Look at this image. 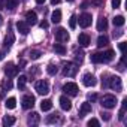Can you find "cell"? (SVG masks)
I'll return each instance as SVG.
<instances>
[{
    "label": "cell",
    "instance_id": "obj_34",
    "mask_svg": "<svg viewBox=\"0 0 127 127\" xmlns=\"http://www.w3.org/2000/svg\"><path fill=\"white\" fill-rule=\"evenodd\" d=\"M87 124H88L90 127H91V126H93V127H99V126H100V123H99V120H96V118H91V120H90V121H88Z\"/></svg>",
    "mask_w": 127,
    "mask_h": 127
},
{
    "label": "cell",
    "instance_id": "obj_19",
    "mask_svg": "<svg viewBox=\"0 0 127 127\" xmlns=\"http://www.w3.org/2000/svg\"><path fill=\"white\" fill-rule=\"evenodd\" d=\"M88 112H91V103L84 102V103L81 105V112H79V117H84V115H85V114H88Z\"/></svg>",
    "mask_w": 127,
    "mask_h": 127
},
{
    "label": "cell",
    "instance_id": "obj_23",
    "mask_svg": "<svg viewBox=\"0 0 127 127\" xmlns=\"http://www.w3.org/2000/svg\"><path fill=\"white\" fill-rule=\"evenodd\" d=\"M51 21L54 23V24H57V23H60L61 21V11H58V9H55L52 14H51Z\"/></svg>",
    "mask_w": 127,
    "mask_h": 127
},
{
    "label": "cell",
    "instance_id": "obj_1",
    "mask_svg": "<svg viewBox=\"0 0 127 127\" xmlns=\"http://www.w3.org/2000/svg\"><path fill=\"white\" fill-rule=\"evenodd\" d=\"M115 52L112 49H108L105 52H96V54H91V61L93 63H109L112 58H114Z\"/></svg>",
    "mask_w": 127,
    "mask_h": 127
},
{
    "label": "cell",
    "instance_id": "obj_38",
    "mask_svg": "<svg viewBox=\"0 0 127 127\" xmlns=\"http://www.w3.org/2000/svg\"><path fill=\"white\" fill-rule=\"evenodd\" d=\"M82 55H84V54H82V52H81V51H79V52H76V60H78V61H79V63H81V61H82Z\"/></svg>",
    "mask_w": 127,
    "mask_h": 127
},
{
    "label": "cell",
    "instance_id": "obj_8",
    "mask_svg": "<svg viewBox=\"0 0 127 127\" xmlns=\"http://www.w3.org/2000/svg\"><path fill=\"white\" fill-rule=\"evenodd\" d=\"M55 39L58 42H67L69 40V33L66 32V29H63V27L57 29L55 30Z\"/></svg>",
    "mask_w": 127,
    "mask_h": 127
},
{
    "label": "cell",
    "instance_id": "obj_10",
    "mask_svg": "<svg viewBox=\"0 0 127 127\" xmlns=\"http://www.w3.org/2000/svg\"><path fill=\"white\" fill-rule=\"evenodd\" d=\"M78 21H79V26L82 29H87V27L91 26V15L90 14H82V15H79Z\"/></svg>",
    "mask_w": 127,
    "mask_h": 127
},
{
    "label": "cell",
    "instance_id": "obj_25",
    "mask_svg": "<svg viewBox=\"0 0 127 127\" xmlns=\"http://www.w3.org/2000/svg\"><path fill=\"white\" fill-rule=\"evenodd\" d=\"M40 109H42V111H51V109H52V102L48 100V99L42 100V102H40Z\"/></svg>",
    "mask_w": 127,
    "mask_h": 127
},
{
    "label": "cell",
    "instance_id": "obj_7",
    "mask_svg": "<svg viewBox=\"0 0 127 127\" xmlns=\"http://www.w3.org/2000/svg\"><path fill=\"white\" fill-rule=\"evenodd\" d=\"M108 87H109V88H112V90L120 91V90L123 88L121 78H120V76H111V78H109V84H108Z\"/></svg>",
    "mask_w": 127,
    "mask_h": 127
},
{
    "label": "cell",
    "instance_id": "obj_30",
    "mask_svg": "<svg viewBox=\"0 0 127 127\" xmlns=\"http://www.w3.org/2000/svg\"><path fill=\"white\" fill-rule=\"evenodd\" d=\"M58 118H60V117H58V114H52V115H49V117L46 118V123H48V124L57 123V121H58Z\"/></svg>",
    "mask_w": 127,
    "mask_h": 127
},
{
    "label": "cell",
    "instance_id": "obj_5",
    "mask_svg": "<svg viewBox=\"0 0 127 127\" xmlns=\"http://www.w3.org/2000/svg\"><path fill=\"white\" fill-rule=\"evenodd\" d=\"M78 72V67L75 63H66L64 64V69H63V75L64 76H75Z\"/></svg>",
    "mask_w": 127,
    "mask_h": 127
},
{
    "label": "cell",
    "instance_id": "obj_22",
    "mask_svg": "<svg viewBox=\"0 0 127 127\" xmlns=\"http://www.w3.org/2000/svg\"><path fill=\"white\" fill-rule=\"evenodd\" d=\"M52 49H54L57 54H60V55H64V54H66V46L61 45V43H54Z\"/></svg>",
    "mask_w": 127,
    "mask_h": 127
},
{
    "label": "cell",
    "instance_id": "obj_44",
    "mask_svg": "<svg viewBox=\"0 0 127 127\" xmlns=\"http://www.w3.org/2000/svg\"><path fill=\"white\" fill-rule=\"evenodd\" d=\"M3 57H5V54H3V51H0V61L3 60Z\"/></svg>",
    "mask_w": 127,
    "mask_h": 127
},
{
    "label": "cell",
    "instance_id": "obj_26",
    "mask_svg": "<svg viewBox=\"0 0 127 127\" xmlns=\"http://www.w3.org/2000/svg\"><path fill=\"white\" fill-rule=\"evenodd\" d=\"M5 105H6L8 109H14V108L17 106V99H15V97H9V99H6Z\"/></svg>",
    "mask_w": 127,
    "mask_h": 127
},
{
    "label": "cell",
    "instance_id": "obj_29",
    "mask_svg": "<svg viewBox=\"0 0 127 127\" xmlns=\"http://www.w3.org/2000/svg\"><path fill=\"white\" fill-rule=\"evenodd\" d=\"M46 72H48L49 75H55V73L58 72V67H57L55 64H49V66L46 67Z\"/></svg>",
    "mask_w": 127,
    "mask_h": 127
},
{
    "label": "cell",
    "instance_id": "obj_39",
    "mask_svg": "<svg viewBox=\"0 0 127 127\" xmlns=\"http://www.w3.org/2000/svg\"><path fill=\"white\" fill-rule=\"evenodd\" d=\"M102 118H103L105 121H109V120H111V115H109V114H102Z\"/></svg>",
    "mask_w": 127,
    "mask_h": 127
},
{
    "label": "cell",
    "instance_id": "obj_46",
    "mask_svg": "<svg viewBox=\"0 0 127 127\" xmlns=\"http://www.w3.org/2000/svg\"><path fill=\"white\" fill-rule=\"evenodd\" d=\"M3 24V18H2V15H0V26Z\"/></svg>",
    "mask_w": 127,
    "mask_h": 127
},
{
    "label": "cell",
    "instance_id": "obj_2",
    "mask_svg": "<svg viewBox=\"0 0 127 127\" xmlns=\"http://www.w3.org/2000/svg\"><path fill=\"white\" fill-rule=\"evenodd\" d=\"M100 105H102L103 108H106V109H112V108H115V105H117V99H115V96H112V94H105V96L102 97V100H100Z\"/></svg>",
    "mask_w": 127,
    "mask_h": 127
},
{
    "label": "cell",
    "instance_id": "obj_31",
    "mask_svg": "<svg viewBox=\"0 0 127 127\" xmlns=\"http://www.w3.org/2000/svg\"><path fill=\"white\" fill-rule=\"evenodd\" d=\"M40 55H42V52L37 51V49H32V52H30V58H32V60H37Z\"/></svg>",
    "mask_w": 127,
    "mask_h": 127
},
{
    "label": "cell",
    "instance_id": "obj_21",
    "mask_svg": "<svg viewBox=\"0 0 127 127\" xmlns=\"http://www.w3.org/2000/svg\"><path fill=\"white\" fill-rule=\"evenodd\" d=\"M39 114L37 112H32V114H29V118H27V123L29 124H37L39 123Z\"/></svg>",
    "mask_w": 127,
    "mask_h": 127
},
{
    "label": "cell",
    "instance_id": "obj_40",
    "mask_svg": "<svg viewBox=\"0 0 127 127\" xmlns=\"http://www.w3.org/2000/svg\"><path fill=\"white\" fill-rule=\"evenodd\" d=\"M40 29H48V23L46 21H42L40 23Z\"/></svg>",
    "mask_w": 127,
    "mask_h": 127
},
{
    "label": "cell",
    "instance_id": "obj_28",
    "mask_svg": "<svg viewBox=\"0 0 127 127\" xmlns=\"http://www.w3.org/2000/svg\"><path fill=\"white\" fill-rule=\"evenodd\" d=\"M2 87H3V90L6 91V90H11V88L14 87V84H12L11 79H3V81H2Z\"/></svg>",
    "mask_w": 127,
    "mask_h": 127
},
{
    "label": "cell",
    "instance_id": "obj_15",
    "mask_svg": "<svg viewBox=\"0 0 127 127\" xmlns=\"http://www.w3.org/2000/svg\"><path fill=\"white\" fill-rule=\"evenodd\" d=\"M78 43L81 45V46H88L90 45V36L88 34H85V33H81L79 36H78Z\"/></svg>",
    "mask_w": 127,
    "mask_h": 127
},
{
    "label": "cell",
    "instance_id": "obj_43",
    "mask_svg": "<svg viewBox=\"0 0 127 127\" xmlns=\"http://www.w3.org/2000/svg\"><path fill=\"white\" fill-rule=\"evenodd\" d=\"M51 3H52V5H58V3H60V0H51Z\"/></svg>",
    "mask_w": 127,
    "mask_h": 127
},
{
    "label": "cell",
    "instance_id": "obj_11",
    "mask_svg": "<svg viewBox=\"0 0 127 127\" xmlns=\"http://www.w3.org/2000/svg\"><path fill=\"white\" fill-rule=\"evenodd\" d=\"M82 84H84L85 87H94V85L97 84V81H96V78H94L91 73H85V75L82 76Z\"/></svg>",
    "mask_w": 127,
    "mask_h": 127
},
{
    "label": "cell",
    "instance_id": "obj_24",
    "mask_svg": "<svg viewBox=\"0 0 127 127\" xmlns=\"http://www.w3.org/2000/svg\"><path fill=\"white\" fill-rule=\"evenodd\" d=\"M112 23H114V26H117V27H123L124 23H126V20H124L123 15H117V17H114Z\"/></svg>",
    "mask_w": 127,
    "mask_h": 127
},
{
    "label": "cell",
    "instance_id": "obj_13",
    "mask_svg": "<svg viewBox=\"0 0 127 127\" xmlns=\"http://www.w3.org/2000/svg\"><path fill=\"white\" fill-rule=\"evenodd\" d=\"M26 23L29 26H34L37 23V15H36L34 11H27L26 12Z\"/></svg>",
    "mask_w": 127,
    "mask_h": 127
},
{
    "label": "cell",
    "instance_id": "obj_32",
    "mask_svg": "<svg viewBox=\"0 0 127 127\" xmlns=\"http://www.w3.org/2000/svg\"><path fill=\"white\" fill-rule=\"evenodd\" d=\"M26 82H27V78L26 76H20V79H18V88L23 90L26 87Z\"/></svg>",
    "mask_w": 127,
    "mask_h": 127
},
{
    "label": "cell",
    "instance_id": "obj_9",
    "mask_svg": "<svg viewBox=\"0 0 127 127\" xmlns=\"http://www.w3.org/2000/svg\"><path fill=\"white\" fill-rule=\"evenodd\" d=\"M21 105H23L24 109H30V108H33V106H34V96H32V94H26V96L23 97V100H21Z\"/></svg>",
    "mask_w": 127,
    "mask_h": 127
},
{
    "label": "cell",
    "instance_id": "obj_6",
    "mask_svg": "<svg viewBox=\"0 0 127 127\" xmlns=\"http://www.w3.org/2000/svg\"><path fill=\"white\" fill-rule=\"evenodd\" d=\"M18 70H20V67H17L15 64H12V63H8V64L5 66V75H6L8 78L17 76V75H18Z\"/></svg>",
    "mask_w": 127,
    "mask_h": 127
},
{
    "label": "cell",
    "instance_id": "obj_20",
    "mask_svg": "<svg viewBox=\"0 0 127 127\" xmlns=\"http://www.w3.org/2000/svg\"><path fill=\"white\" fill-rule=\"evenodd\" d=\"M109 43V39H108V36H105V34H100L99 37H97V46L99 48H103V46H106Z\"/></svg>",
    "mask_w": 127,
    "mask_h": 127
},
{
    "label": "cell",
    "instance_id": "obj_12",
    "mask_svg": "<svg viewBox=\"0 0 127 127\" xmlns=\"http://www.w3.org/2000/svg\"><path fill=\"white\" fill-rule=\"evenodd\" d=\"M58 102H60V106H61L63 111H70L72 109V102H70V99L67 96H61Z\"/></svg>",
    "mask_w": 127,
    "mask_h": 127
},
{
    "label": "cell",
    "instance_id": "obj_41",
    "mask_svg": "<svg viewBox=\"0 0 127 127\" xmlns=\"http://www.w3.org/2000/svg\"><path fill=\"white\" fill-rule=\"evenodd\" d=\"M121 34H123V32H117V33L114 32V37H120Z\"/></svg>",
    "mask_w": 127,
    "mask_h": 127
},
{
    "label": "cell",
    "instance_id": "obj_4",
    "mask_svg": "<svg viewBox=\"0 0 127 127\" xmlns=\"http://www.w3.org/2000/svg\"><path fill=\"white\" fill-rule=\"evenodd\" d=\"M63 91H64L67 96H76L79 88H78V85L75 82H67V84L63 85Z\"/></svg>",
    "mask_w": 127,
    "mask_h": 127
},
{
    "label": "cell",
    "instance_id": "obj_14",
    "mask_svg": "<svg viewBox=\"0 0 127 127\" xmlns=\"http://www.w3.org/2000/svg\"><path fill=\"white\" fill-rule=\"evenodd\" d=\"M17 29H18V32L21 33V34H29V32H30V27H29V24L26 23V21H18L17 23Z\"/></svg>",
    "mask_w": 127,
    "mask_h": 127
},
{
    "label": "cell",
    "instance_id": "obj_33",
    "mask_svg": "<svg viewBox=\"0 0 127 127\" xmlns=\"http://www.w3.org/2000/svg\"><path fill=\"white\" fill-rule=\"evenodd\" d=\"M69 26H70V29H75V27H76V15H72V17H70Z\"/></svg>",
    "mask_w": 127,
    "mask_h": 127
},
{
    "label": "cell",
    "instance_id": "obj_18",
    "mask_svg": "<svg viewBox=\"0 0 127 127\" xmlns=\"http://www.w3.org/2000/svg\"><path fill=\"white\" fill-rule=\"evenodd\" d=\"M14 42H15V36H14L12 33H9V34L5 37V40H3V45H5V48H8V49H9V48L12 46V43H14Z\"/></svg>",
    "mask_w": 127,
    "mask_h": 127
},
{
    "label": "cell",
    "instance_id": "obj_47",
    "mask_svg": "<svg viewBox=\"0 0 127 127\" xmlns=\"http://www.w3.org/2000/svg\"><path fill=\"white\" fill-rule=\"evenodd\" d=\"M67 2H73V0H67Z\"/></svg>",
    "mask_w": 127,
    "mask_h": 127
},
{
    "label": "cell",
    "instance_id": "obj_17",
    "mask_svg": "<svg viewBox=\"0 0 127 127\" xmlns=\"http://www.w3.org/2000/svg\"><path fill=\"white\" fill-rule=\"evenodd\" d=\"M106 29H108V21H106V18L100 17L99 21H97V30L99 32H105Z\"/></svg>",
    "mask_w": 127,
    "mask_h": 127
},
{
    "label": "cell",
    "instance_id": "obj_16",
    "mask_svg": "<svg viewBox=\"0 0 127 127\" xmlns=\"http://www.w3.org/2000/svg\"><path fill=\"white\" fill-rule=\"evenodd\" d=\"M18 2H20V0H5V9L14 11L18 6Z\"/></svg>",
    "mask_w": 127,
    "mask_h": 127
},
{
    "label": "cell",
    "instance_id": "obj_42",
    "mask_svg": "<svg viewBox=\"0 0 127 127\" xmlns=\"http://www.w3.org/2000/svg\"><path fill=\"white\" fill-rule=\"evenodd\" d=\"M96 99H97V96H96V94H91V96H90V100H91V102H94Z\"/></svg>",
    "mask_w": 127,
    "mask_h": 127
},
{
    "label": "cell",
    "instance_id": "obj_45",
    "mask_svg": "<svg viewBox=\"0 0 127 127\" xmlns=\"http://www.w3.org/2000/svg\"><path fill=\"white\" fill-rule=\"evenodd\" d=\"M36 3L37 5H42V3H45V0H36Z\"/></svg>",
    "mask_w": 127,
    "mask_h": 127
},
{
    "label": "cell",
    "instance_id": "obj_27",
    "mask_svg": "<svg viewBox=\"0 0 127 127\" xmlns=\"http://www.w3.org/2000/svg\"><path fill=\"white\" fill-rule=\"evenodd\" d=\"M14 124H15V118H14V117L6 115V117L3 118V126H5V127H8V126H14Z\"/></svg>",
    "mask_w": 127,
    "mask_h": 127
},
{
    "label": "cell",
    "instance_id": "obj_37",
    "mask_svg": "<svg viewBox=\"0 0 127 127\" xmlns=\"http://www.w3.org/2000/svg\"><path fill=\"white\" fill-rule=\"evenodd\" d=\"M124 114H126V108L123 106V108H121V111H120V115H118V118H120V120H124Z\"/></svg>",
    "mask_w": 127,
    "mask_h": 127
},
{
    "label": "cell",
    "instance_id": "obj_3",
    "mask_svg": "<svg viewBox=\"0 0 127 127\" xmlns=\"http://www.w3.org/2000/svg\"><path fill=\"white\" fill-rule=\"evenodd\" d=\"M34 88H36V91H37L39 94H42V96H45V94L49 93V84H48V81H45V79L37 81V82L34 84Z\"/></svg>",
    "mask_w": 127,
    "mask_h": 127
},
{
    "label": "cell",
    "instance_id": "obj_36",
    "mask_svg": "<svg viewBox=\"0 0 127 127\" xmlns=\"http://www.w3.org/2000/svg\"><path fill=\"white\" fill-rule=\"evenodd\" d=\"M120 5H121V0H112V8L114 9L120 8Z\"/></svg>",
    "mask_w": 127,
    "mask_h": 127
},
{
    "label": "cell",
    "instance_id": "obj_35",
    "mask_svg": "<svg viewBox=\"0 0 127 127\" xmlns=\"http://www.w3.org/2000/svg\"><path fill=\"white\" fill-rule=\"evenodd\" d=\"M118 48H120V51L123 52V55L126 54V42H121V43H118Z\"/></svg>",
    "mask_w": 127,
    "mask_h": 127
}]
</instances>
